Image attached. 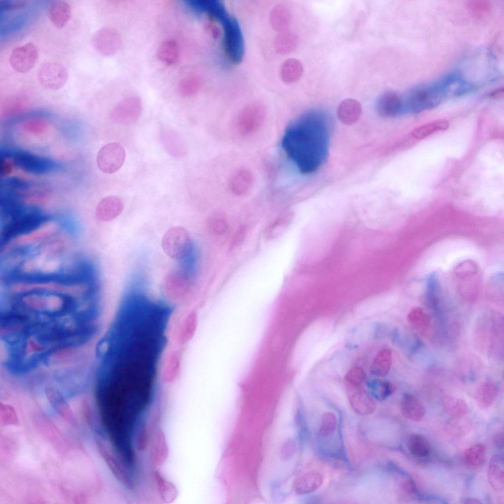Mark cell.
I'll list each match as a JSON object with an SVG mask.
<instances>
[{
	"instance_id": "1",
	"label": "cell",
	"mask_w": 504,
	"mask_h": 504,
	"mask_svg": "<svg viewBox=\"0 0 504 504\" xmlns=\"http://www.w3.org/2000/svg\"><path fill=\"white\" fill-rule=\"evenodd\" d=\"M169 322L149 308L117 312L97 347L102 361L99 380L106 394L127 401L155 399Z\"/></svg>"
},
{
	"instance_id": "2",
	"label": "cell",
	"mask_w": 504,
	"mask_h": 504,
	"mask_svg": "<svg viewBox=\"0 0 504 504\" xmlns=\"http://www.w3.org/2000/svg\"><path fill=\"white\" fill-rule=\"evenodd\" d=\"M330 129L327 116L315 111L299 117L286 128L282 147L301 173L315 172L327 159Z\"/></svg>"
},
{
	"instance_id": "3",
	"label": "cell",
	"mask_w": 504,
	"mask_h": 504,
	"mask_svg": "<svg viewBox=\"0 0 504 504\" xmlns=\"http://www.w3.org/2000/svg\"><path fill=\"white\" fill-rule=\"evenodd\" d=\"M206 14L221 27L223 47L228 58L233 63H241L244 55L245 45L243 33L237 19L229 13L224 3L220 0L209 1Z\"/></svg>"
},
{
	"instance_id": "4",
	"label": "cell",
	"mask_w": 504,
	"mask_h": 504,
	"mask_svg": "<svg viewBox=\"0 0 504 504\" xmlns=\"http://www.w3.org/2000/svg\"><path fill=\"white\" fill-rule=\"evenodd\" d=\"M458 80L456 74H449L438 81L414 87L403 102V109L417 113L434 107L452 90L456 91L455 84Z\"/></svg>"
},
{
	"instance_id": "5",
	"label": "cell",
	"mask_w": 504,
	"mask_h": 504,
	"mask_svg": "<svg viewBox=\"0 0 504 504\" xmlns=\"http://www.w3.org/2000/svg\"><path fill=\"white\" fill-rule=\"evenodd\" d=\"M504 319L493 314L480 318L476 326L475 341L479 349H486L491 356L500 358L504 354Z\"/></svg>"
},
{
	"instance_id": "6",
	"label": "cell",
	"mask_w": 504,
	"mask_h": 504,
	"mask_svg": "<svg viewBox=\"0 0 504 504\" xmlns=\"http://www.w3.org/2000/svg\"><path fill=\"white\" fill-rule=\"evenodd\" d=\"M61 224L49 218L40 226L23 235L3 243L1 252L14 249H27L47 240L60 232Z\"/></svg>"
},
{
	"instance_id": "7",
	"label": "cell",
	"mask_w": 504,
	"mask_h": 504,
	"mask_svg": "<svg viewBox=\"0 0 504 504\" xmlns=\"http://www.w3.org/2000/svg\"><path fill=\"white\" fill-rule=\"evenodd\" d=\"M4 155L11 158L14 164L23 171L34 174H46L60 168L56 161L28 152L9 150Z\"/></svg>"
},
{
	"instance_id": "8",
	"label": "cell",
	"mask_w": 504,
	"mask_h": 504,
	"mask_svg": "<svg viewBox=\"0 0 504 504\" xmlns=\"http://www.w3.org/2000/svg\"><path fill=\"white\" fill-rule=\"evenodd\" d=\"M161 246L168 256L175 259H181L190 252L192 240L186 228L181 226H174L169 228L163 235Z\"/></svg>"
},
{
	"instance_id": "9",
	"label": "cell",
	"mask_w": 504,
	"mask_h": 504,
	"mask_svg": "<svg viewBox=\"0 0 504 504\" xmlns=\"http://www.w3.org/2000/svg\"><path fill=\"white\" fill-rule=\"evenodd\" d=\"M266 116L264 106L255 103L245 107L239 114L236 127L240 135L246 137L250 136L260 127Z\"/></svg>"
},
{
	"instance_id": "10",
	"label": "cell",
	"mask_w": 504,
	"mask_h": 504,
	"mask_svg": "<svg viewBox=\"0 0 504 504\" xmlns=\"http://www.w3.org/2000/svg\"><path fill=\"white\" fill-rule=\"evenodd\" d=\"M37 80L44 89L56 91L62 89L68 79V73L65 67L57 62H48L38 69Z\"/></svg>"
},
{
	"instance_id": "11",
	"label": "cell",
	"mask_w": 504,
	"mask_h": 504,
	"mask_svg": "<svg viewBox=\"0 0 504 504\" xmlns=\"http://www.w3.org/2000/svg\"><path fill=\"white\" fill-rule=\"evenodd\" d=\"M125 157L126 153L122 145L118 142H111L105 145L99 150L96 163L101 171L112 174L121 168Z\"/></svg>"
},
{
	"instance_id": "12",
	"label": "cell",
	"mask_w": 504,
	"mask_h": 504,
	"mask_svg": "<svg viewBox=\"0 0 504 504\" xmlns=\"http://www.w3.org/2000/svg\"><path fill=\"white\" fill-rule=\"evenodd\" d=\"M92 47L99 54L105 57L115 54L121 45L119 32L114 28L103 27L96 31L91 39Z\"/></svg>"
},
{
	"instance_id": "13",
	"label": "cell",
	"mask_w": 504,
	"mask_h": 504,
	"mask_svg": "<svg viewBox=\"0 0 504 504\" xmlns=\"http://www.w3.org/2000/svg\"><path fill=\"white\" fill-rule=\"evenodd\" d=\"M142 112L140 98L137 96L126 97L120 101L113 109L110 118L115 123L131 124L138 120Z\"/></svg>"
},
{
	"instance_id": "14",
	"label": "cell",
	"mask_w": 504,
	"mask_h": 504,
	"mask_svg": "<svg viewBox=\"0 0 504 504\" xmlns=\"http://www.w3.org/2000/svg\"><path fill=\"white\" fill-rule=\"evenodd\" d=\"M38 56L36 47L32 43L28 42L13 49L9 57V63L15 71L25 73L33 67Z\"/></svg>"
},
{
	"instance_id": "15",
	"label": "cell",
	"mask_w": 504,
	"mask_h": 504,
	"mask_svg": "<svg viewBox=\"0 0 504 504\" xmlns=\"http://www.w3.org/2000/svg\"><path fill=\"white\" fill-rule=\"evenodd\" d=\"M350 405L353 410L362 415L372 413L376 408L375 401L365 389L359 387H347Z\"/></svg>"
},
{
	"instance_id": "16",
	"label": "cell",
	"mask_w": 504,
	"mask_h": 504,
	"mask_svg": "<svg viewBox=\"0 0 504 504\" xmlns=\"http://www.w3.org/2000/svg\"><path fill=\"white\" fill-rule=\"evenodd\" d=\"M45 393L51 405L62 418L72 424H75L76 419L73 411L61 392L54 386L48 385Z\"/></svg>"
},
{
	"instance_id": "17",
	"label": "cell",
	"mask_w": 504,
	"mask_h": 504,
	"mask_svg": "<svg viewBox=\"0 0 504 504\" xmlns=\"http://www.w3.org/2000/svg\"><path fill=\"white\" fill-rule=\"evenodd\" d=\"M376 108L379 115L384 117L395 116L403 110V101L395 92L387 91L378 98Z\"/></svg>"
},
{
	"instance_id": "18",
	"label": "cell",
	"mask_w": 504,
	"mask_h": 504,
	"mask_svg": "<svg viewBox=\"0 0 504 504\" xmlns=\"http://www.w3.org/2000/svg\"><path fill=\"white\" fill-rule=\"evenodd\" d=\"M254 183V176L249 169L243 168L237 170L231 176L228 188L232 194L243 196L252 189Z\"/></svg>"
},
{
	"instance_id": "19",
	"label": "cell",
	"mask_w": 504,
	"mask_h": 504,
	"mask_svg": "<svg viewBox=\"0 0 504 504\" xmlns=\"http://www.w3.org/2000/svg\"><path fill=\"white\" fill-rule=\"evenodd\" d=\"M124 209V203L119 197L109 195L102 198L98 203L95 215L101 221H108L117 217Z\"/></svg>"
},
{
	"instance_id": "20",
	"label": "cell",
	"mask_w": 504,
	"mask_h": 504,
	"mask_svg": "<svg viewBox=\"0 0 504 504\" xmlns=\"http://www.w3.org/2000/svg\"><path fill=\"white\" fill-rule=\"evenodd\" d=\"M48 19L58 29H62L69 21L71 8L65 1L61 0L50 1L47 8Z\"/></svg>"
},
{
	"instance_id": "21",
	"label": "cell",
	"mask_w": 504,
	"mask_h": 504,
	"mask_svg": "<svg viewBox=\"0 0 504 504\" xmlns=\"http://www.w3.org/2000/svg\"><path fill=\"white\" fill-rule=\"evenodd\" d=\"M487 477L491 487L496 491L504 488V458L501 454L491 457L488 467Z\"/></svg>"
},
{
	"instance_id": "22",
	"label": "cell",
	"mask_w": 504,
	"mask_h": 504,
	"mask_svg": "<svg viewBox=\"0 0 504 504\" xmlns=\"http://www.w3.org/2000/svg\"><path fill=\"white\" fill-rule=\"evenodd\" d=\"M401 410L405 418L414 421L421 420L426 412L422 403L415 395L410 393H406L403 396Z\"/></svg>"
},
{
	"instance_id": "23",
	"label": "cell",
	"mask_w": 504,
	"mask_h": 504,
	"mask_svg": "<svg viewBox=\"0 0 504 504\" xmlns=\"http://www.w3.org/2000/svg\"><path fill=\"white\" fill-rule=\"evenodd\" d=\"M499 392L498 384L494 381L487 379L478 386L475 392L474 398L480 408L487 409L493 405Z\"/></svg>"
},
{
	"instance_id": "24",
	"label": "cell",
	"mask_w": 504,
	"mask_h": 504,
	"mask_svg": "<svg viewBox=\"0 0 504 504\" xmlns=\"http://www.w3.org/2000/svg\"><path fill=\"white\" fill-rule=\"evenodd\" d=\"M362 113L360 103L352 98L343 100L339 105L337 115L339 119L344 124L351 125L359 118Z\"/></svg>"
},
{
	"instance_id": "25",
	"label": "cell",
	"mask_w": 504,
	"mask_h": 504,
	"mask_svg": "<svg viewBox=\"0 0 504 504\" xmlns=\"http://www.w3.org/2000/svg\"><path fill=\"white\" fill-rule=\"evenodd\" d=\"M189 285L188 277L181 272L175 271L171 273L164 281L165 288L170 296L183 295L188 291Z\"/></svg>"
},
{
	"instance_id": "26",
	"label": "cell",
	"mask_w": 504,
	"mask_h": 504,
	"mask_svg": "<svg viewBox=\"0 0 504 504\" xmlns=\"http://www.w3.org/2000/svg\"><path fill=\"white\" fill-rule=\"evenodd\" d=\"M179 56V46L173 39H166L162 41L157 52L158 59L166 66H170L175 63L178 60Z\"/></svg>"
},
{
	"instance_id": "27",
	"label": "cell",
	"mask_w": 504,
	"mask_h": 504,
	"mask_svg": "<svg viewBox=\"0 0 504 504\" xmlns=\"http://www.w3.org/2000/svg\"><path fill=\"white\" fill-rule=\"evenodd\" d=\"M392 353L390 349L384 348L376 355L370 367V373L377 377L386 376L390 370Z\"/></svg>"
},
{
	"instance_id": "28",
	"label": "cell",
	"mask_w": 504,
	"mask_h": 504,
	"mask_svg": "<svg viewBox=\"0 0 504 504\" xmlns=\"http://www.w3.org/2000/svg\"><path fill=\"white\" fill-rule=\"evenodd\" d=\"M406 445L410 453L416 457H426L431 451V446L429 440L422 434L412 433L409 435Z\"/></svg>"
},
{
	"instance_id": "29",
	"label": "cell",
	"mask_w": 504,
	"mask_h": 504,
	"mask_svg": "<svg viewBox=\"0 0 504 504\" xmlns=\"http://www.w3.org/2000/svg\"><path fill=\"white\" fill-rule=\"evenodd\" d=\"M323 482L322 475L317 472H309L297 480L295 491L298 494L311 493L319 488Z\"/></svg>"
},
{
	"instance_id": "30",
	"label": "cell",
	"mask_w": 504,
	"mask_h": 504,
	"mask_svg": "<svg viewBox=\"0 0 504 504\" xmlns=\"http://www.w3.org/2000/svg\"><path fill=\"white\" fill-rule=\"evenodd\" d=\"M486 448L481 443H475L464 452V461L466 466L471 469H477L482 466L486 457Z\"/></svg>"
},
{
	"instance_id": "31",
	"label": "cell",
	"mask_w": 504,
	"mask_h": 504,
	"mask_svg": "<svg viewBox=\"0 0 504 504\" xmlns=\"http://www.w3.org/2000/svg\"><path fill=\"white\" fill-rule=\"evenodd\" d=\"M367 387L372 395L378 400H384L395 391V386L390 382L379 378H373L367 382Z\"/></svg>"
},
{
	"instance_id": "32",
	"label": "cell",
	"mask_w": 504,
	"mask_h": 504,
	"mask_svg": "<svg viewBox=\"0 0 504 504\" xmlns=\"http://www.w3.org/2000/svg\"><path fill=\"white\" fill-rule=\"evenodd\" d=\"M303 70L301 63L295 59H289L283 64L281 74L286 83H293L298 80Z\"/></svg>"
},
{
	"instance_id": "33",
	"label": "cell",
	"mask_w": 504,
	"mask_h": 504,
	"mask_svg": "<svg viewBox=\"0 0 504 504\" xmlns=\"http://www.w3.org/2000/svg\"><path fill=\"white\" fill-rule=\"evenodd\" d=\"M292 218L290 213H284L277 218L266 228L264 233L265 238L267 240H271L280 236L289 225Z\"/></svg>"
},
{
	"instance_id": "34",
	"label": "cell",
	"mask_w": 504,
	"mask_h": 504,
	"mask_svg": "<svg viewBox=\"0 0 504 504\" xmlns=\"http://www.w3.org/2000/svg\"><path fill=\"white\" fill-rule=\"evenodd\" d=\"M442 404L445 412L453 418L461 417L469 410L467 404L460 398L446 397L442 401Z\"/></svg>"
},
{
	"instance_id": "35",
	"label": "cell",
	"mask_w": 504,
	"mask_h": 504,
	"mask_svg": "<svg viewBox=\"0 0 504 504\" xmlns=\"http://www.w3.org/2000/svg\"><path fill=\"white\" fill-rule=\"evenodd\" d=\"M409 321L422 332L426 331L431 324V317L419 307L413 308L408 315Z\"/></svg>"
},
{
	"instance_id": "36",
	"label": "cell",
	"mask_w": 504,
	"mask_h": 504,
	"mask_svg": "<svg viewBox=\"0 0 504 504\" xmlns=\"http://www.w3.org/2000/svg\"><path fill=\"white\" fill-rule=\"evenodd\" d=\"M154 477L157 482V489L162 500L167 502L173 500L177 495L175 487L164 479L158 472H155Z\"/></svg>"
},
{
	"instance_id": "37",
	"label": "cell",
	"mask_w": 504,
	"mask_h": 504,
	"mask_svg": "<svg viewBox=\"0 0 504 504\" xmlns=\"http://www.w3.org/2000/svg\"><path fill=\"white\" fill-rule=\"evenodd\" d=\"M199 80L195 76H188L181 79L177 85L179 94L184 97L194 95L200 87Z\"/></svg>"
},
{
	"instance_id": "38",
	"label": "cell",
	"mask_w": 504,
	"mask_h": 504,
	"mask_svg": "<svg viewBox=\"0 0 504 504\" xmlns=\"http://www.w3.org/2000/svg\"><path fill=\"white\" fill-rule=\"evenodd\" d=\"M366 378L364 370L358 366L354 367L348 371L345 375L344 379L347 387H362Z\"/></svg>"
},
{
	"instance_id": "39",
	"label": "cell",
	"mask_w": 504,
	"mask_h": 504,
	"mask_svg": "<svg viewBox=\"0 0 504 504\" xmlns=\"http://www.w3.org/2000/svg\"><path fill=\"white\" fill-rule=\"evenodd\" d=\"M166 148L173 156L180 157L184 155L185 148L180 138L174 132H165L163 138Z\"/></svg>"
},
{
	"instance_id": "40",
	"label": "cell",
	"mask_w": 504,
	"mask_h": 504,
	"mask_svg": "<svg viewBox=\"0 0 504 504\" xmlns=\"http://www.w3.org/2000/svg\"><path fill=\"white\" fill-rule=\"evenodd\" d=\"M337 419L335 415L331 412L324 413L321 420L318 433L321 437H327L331 434L335 430Z\"/></svg>"
},
{
	"instance_id": "41",
	"label": "cell",
	"mask_w": 504,
	"mask_h": 504,
	"mask_svg": "<svg viewBox=\"0 0 504 504\" xmlns=\"http://www.w3.org/2000/svg\"><path fill=\"white\" fill-rule=\"evenodd\" d=\"M447 126L448 123L445 121L434 122L417 128L414 131L413 135L416 138H422L437 130L444 129Z\"/></svg>"
},
{
	"instance_id": "42",
	"label": "cell",
	"mask_w": 504,
	"mask_h": 504,
	"mask_svg": "<svg viewBox=\"0 0 504 504\" xmlns=\"http://www.w3.org/2000/svg\"><path fill=\"white\" fill-rule=\"evenodd\" d=\"M210 229L215 234L221 235L225 233L228 229V224L222 218H212L209 223Z\"/></svg>"
},
{
	"instance_id": "43",
	"label": "cell",
	"mask_w": 504,
	"mask_h": 504,
	"mask_svg": "<svg viewBox=\"0 0 504 504\" xmlns=\"http://www.w3.org/2000/svg\"><path fill=\"white\" fill-rule=\"evenodd\" d=\"M295 38L290 34L283 35L278 39L277 46L280 52H288L294 48Z\"/></svg>"
},
{
	"instance_id": "44",
	"label": "cell",
	"mask_w": 504,
	"mask_h": 504,
	"mask_svg": "<svg viewBox=\"0 0 504 504\" xmlns=\"http://www.w3.org/2000/svg\"><path fill=\"white\" fill-rule=\"evenodd\" d=\"M400 492L404 496H410L415 491V487L414 482L412 479L408 478L405 479L401 484Z\"/></svg>"
},
{
	"instance_id": "45",
	"label": "cell",
	"mask_w": 504,
	"mask_h": 504,
	"mask_svg": "<svg viewBox=\"0 0 504 504\" xmlns=\"http://www.w3.org/2000/svg\"><path fill=\"white\" fill-rule=\"evenodd\" d=\"M27 4L25 0H9L4 3V9L8 10L19 9L24 7Z\"/></svg>"
},
{
	"instance_id": "46",
	"label": "cell",
	"mask_w": 504,
	"mask_h": 504,
	"mask_svg": "<svg viewBox=\"0 0 504 504\" xmlns=\"http://www.w3.org/2000/svg\"><path fill=\"white\" fill-rule=\"evenodd\" d=\"M504 433L503 432H498L496 433L492 437V441L496 446L499 448L504 447Z\"/></svg>"
},
{
	"instance_id": "47",
	"label": "cell",
	"mask_w": 504,
	"mask_h": 504,
	"mask_svg": "<svg viewBox=\"0 0 504 504\" xmlns=\"http://www.w3.org/2000/svg\"><path fill=\"white\" fill-rule=\"evenodd\" d=\"M44 127L45 125L43 123L38 122H30L25 125V128L27 130L35 132L40 131L44 129Z\"/></svg>"
},
{
	"instance_id": "48",
	"label": "cell",
	"mask_w": 504,
	"mask_h": 504,
	"mask_svg": "<svg viewBox=\"0 0 504 504\" xmlns=\"http://www.w3.org/2000/svg\"><path fill=\"white\" fill-rule=\"evenodd\" d=\"M13 162L6 159L1 161L0 163V171L3 174H8L12 170Z\"/></svg>"
},
{
	"instance_id": "49",
	"label": "cell",
	"mask_w": 504,
	"mask_h": 504,
	"mask_svg": "<svg viewBox=\"0 0 504 504\" xmlns=\"http://www.w3.org/2000/svg\"><path fill=\"white\" fill-rule=\"evenodd\" d=\"M465 503L466 504H481V502L479 500H476V499H473V498H470V499H468L467 500H466V502H465Z\"/></svg>"
}]
</instances>
